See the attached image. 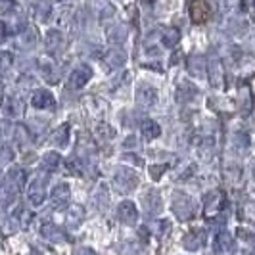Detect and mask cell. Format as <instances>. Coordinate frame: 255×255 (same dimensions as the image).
<instances>
[{"label": "cell", "instance_id": "1", "mask_svg": "<svg viewBox=\"0 0 255 255\" xmlns=\"http://www.w3.org/2000/svg\"><path fill=\"white\" fill-rule=\"evenodd\" d=\"M90 77H92V71H90L89 65H79L75 71L71 73V77H69V85L73 89H81V87L87 85V81H89Z\"/></svg>", "mask_w": 255, "mask_h": 255}, {"label": "cell", "instance_id": "2", "mask_svg": "<svg viewBox=\"0 0 255 255\" xmlns=\"http://www.w3.org/2000/svg\"><path fill=\"white\" fill-rule=\"evenodd\" d=\"M50 200H52V204L56 205V207H65L67 200H69V188H67L65 184L56 186V188H54V192H52Z\"/></svg>", "mask_w": 255, "mask_h": 255}, {"label": "cell", "instance_id": "3", "mask_svg": "<svg viewBox=\"0 0 255 255\" xmlns=\"http://www.w3.org/2000/svg\"><path fill=\"white\" fill-rule=\"evenodd\" d=\"M33 106L35 108H54V96L44 89L37 90L33 96Z\"/></svg>", "mask_w": 255, "mask_h": 255}, {"label": "cell", "instance_id": "4", "mask_svg": "<svg viewBox=\"0 0 255 255\" xmlns=\"http://www.w3.org/2000/svg\"><path fill=\"white\" fill-rule=\"evenodd\" d=\"M190 15H192V19L194 21H204L205 17H207V6L204 4V0H196L194 4H192V12H190Z\"/></svg>", "mask_w": 255, "mask_h": 255}, {"label": "cell", "instance_id": "5", "mask_svg": "<svg viewBox=\"0 0 255 255\" xmlns=\"http://www.w3.org/2000/svg\"><path fill=\"white\" fill-rule=\"evenodd\" d=\"M81 219H83V209L81 207H71L65 215V221H67L69 227H77L81 223Z\"/></svg>", "mask_w": 255, "mask_h": 255}, {"label": "cell", "instance_id": "6", "mask_svg": "<svg viewBox=\"0 0 255 255\" xmlns=\"http://www.w3.org/2000/svg\"><path fill=\"white\" fill-rule=\"evenodd\" d=\"M29 200L33 202L35 205L42 204V200H44V188H42V184H33V188L29 192Z\"/></svg>", "mask_w": 255, "mask_h": 255}, {"label": "cell", "instance_id": "7", "mask_svg": "<svg viewBox=\"0 0 255 255\" xmlns=\"http://www.w3.org/2000/svg\"><path fill=\"white\" fill-rule=\"evenodd\" d=\"M42 234L48 238V240H52V242H60L62 238H64V234H62V230L56 229L54 225H48V227H44V230H42Z\"/></svg>", "mask_w": 255, "mask_h": 255}, {"label": "cell", "instance_id": "8", "mask_svg": "<svg viewBox=\"0 0 255 255\" xmlns=\"http://www.w3.org/2000/svg\"><path fill=\"white\" fill-rule=\"evenodd\" d=\"M67 132H69V127H60L54 134L50 136V140L54 142V144H58V146H64L65 142H67Z\"/></svg>", "mask_w": 255, "mask_h": 255}, {"label": "cell", "instance_id": "9", "mask_svg": "<svg viewBox=\"0 0 255 255\" xmlns=\"http://www.w3.org/2000/svg\"><path fill=\"white\" fill-rule=\"evenodd\" d=\"M119 215H121V219L123 221H134V217H136V213H134V207H132V204H123L121 207H119Z\"/></svg>", "mask_w": 255, "mask_h": 255}, {"label": "cell", "instance_id": "10", "mask_svg": "<svg viewBox=\"0 0 255 255\" xmlns=\"http://www.w3.org/2000/svg\"><path fill=\"white\" fill-rule=\"evenodd\" d=\"M142 128H144V132H146V136H148V138H153V136H157V134H159V127H157L153 121H146Z\"/></svg>", "mask_w": 255, "mask_h": 255}, {"label": "cell", "instance_id": "11", "mask_svg": "<svg viewBox=\"0 0 255 255\" xmlns=\"http://www.w3.org/2000/svg\"><path fill=\"white\" fill-rule=\"evenodd\" d=\"M44 163H48V167H58V163H60V155L58 153H46L44 155Z\"/></svg>", "mask_w": 255, "mask_h": 255}, {"label": "cell", "instance_id": "12", "mask_svg": "<svg viewBox=\"0 0 255 255\" xmlns=\"http://www.w3.org/2000/svg\"><path fill=\"white\" fill-rule=\"evenodd\" d=\"M6 108H8V114L10 115H17L21 112V104H17V100H8Z\"/></svg>", "mask_w": 255, "mask_h": 255}, {"label": "cell", "instance_id": "13", "mask_svg": "<svg viewBox=\"0 0 255 255\" xmlns=\"http://www.w3.org/2000/svg\"><path fill=\"white\" fill-rule=\"evenodd\" d=\"M60 42H62V35H60L58 31H52L50 35H48V46H54V48H56Z\"/></svg>", "mask_w": 255, "mask_h": 255}, {"label": "cell", "instance_id": "14", "mask_svg": "<svg viewBox=\"0 0 255 255\" xmlns=\"http://www.w3.org/2000/svg\"><path fill=\"white\" fill-rule=\"evenodd\" d=\"M12 64V60H10V54H0V71H4V69H8Z\"/></svg>", "mask_w": 255, "mask_h": 255}, {"label": "cell", "instance_id": "15", "mask_svg": "<svg viewBox=\"0 0 255 255\" xmlns=\"http://www.w3.org/2000/svg\"><path fill=\"white\" fill-rule=\"evenodd\" d=\"M8 35V25H4V23H0V40Z\"/></svg>", "mask_w": 255, "mask_h": 255}]
</instances>
